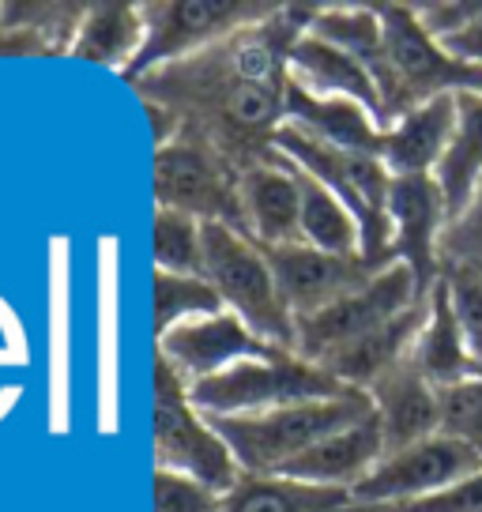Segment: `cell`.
Here are the masks:
<instances>
[{"mask_svg":"<svg viewBox=\"0 0 482 512\" xmlns=\"http://www.w3.org/2000/svg\"><path fill=\"white\" fill-rule=\"evenodd\" d=\"M317 8H283L275 19L241 27L189 57L166 61L132 83L147 106H162L181 136L208 144L234 170L275 162V132L287 121L294 38L309 31Z\"/></svg>","mask_w":482,"mask_h":512,"instance_id":"1","label":"cell"},{"mask_svg":"<svg viewBox=\"0 0 482 512\" xmlns=\"http://www.w3.org/2000/svg\"><path fill=\"white\" fill-rule=\"evenodd\" d=\"M373 415L370 392L347 388L332 400L294 403L253 418H208V426L226 441L230 456L245 475H275L279 467L298 460L302 452L332 437V433L358 426Z\"/></svg>","mask_w":482,"mask_h":512,"instance_id":"2","label":"cell"},{"mask_svg":"<svg viewBox=\"0 0 482 512\" xmlns=\"http://www.w3.org/2000/svg\"><path fill=\"white\" fill-rule=\"evenodd\" d=\"M385 31L388 83L381 91V128L437 95H482V68L452 57L426 34L411 4H373Z\"/></svg>","mask_w":482,"mask_h":512,"instance_id":"3","label":"cell"},{"mask_svg":"<svg viewBox=\"0 0 482 512\" xmlns=\"http://www.w3.org/2000/svg\"><path fill=\"white\" fill-rule=\"evenodd\" d=\"M272 147L298 170H306L321 181L324 189H332L347 204L358 230H362V256L385 268L392 264V223H388V185L392 174L385 162L373 155H358V151H343L309 136L306 128L294 121H283L275 132Z\"/></svg>","mask_w":482,"mask_h":512,"instance_id":"4","label":"cell"},{"mask_svg":"<svg viewBox=\"0 0 482 512\" xmlns=\"http://www.w3.org/2000/svg\"><path fill=\"white\" fill-rule=\"evenodd\" d=\"M185 392L204 418H253L294 403L332 400L347 392V384L328 369L283 351L272 358H241L204 381L185 384Z\"/></svg>","mask_w":482,"mask_h":512,"instance_id":"5","label":"cell"},{"mask_svg":"<svg viewBox=\"0 0 482 512\" xmlns=\"http://www.w3.org/2000/svg\"><path fill=\"white\" fill-rule=\"evenodd\" d=\"M204 279L234 317L275 351L294 354V317L275 287L268 253L226 223H200Z\"/></svg>","mask_w":482,"mask_h":512,"instance_id":"6","label":"cell"},{"mask_svg":"<svg viewBox=\"0 0 482 512\" xmlns=\"http://www.w3.org/2000/svg\"><path fill=\"white\" fill-rule=\"evenodd\" d=\"M418 302H426V294L418 287L415 272L403 260H392L366 287H358L354 294L339 298L336 305H328L313 317L294 320V354L302 362L324 366L328 358L354 347L358 339L385 328L388 320L411 313Z\"/></svg>","mask_w":482,"mask_h":512,"instance_id":"7","label":"cell"},{"mask_svg":"<svg viewBox=\"0 0 482 512\" xmlns=\"http://www.w3.org/2000/svg\"><path fill=\"white\" fill-rule=\"evenodd\" d=\"M155 460L159 471L204 482L215 494H230L245 475L223 437L189 403L185 381L166 358L155 366Z\"/></svg>","mask_w":482,"mask_h":512,"instance_id":"8","label":"cell"},{"mask_svg":"<svg viewBox=\"0 0 482 512\" xmlns=\"http://www.w3.org/2000/svg\"><path fill=\"white\" fill-rule=\"evenodd\" d=\"M155 196L159 208L193 215L196 223H226L245 234L238 200V170L208 144L177 132L155 151Z\"/></svg>","mask_w":482,"mask_h":512,"instance_id":"9","label":"cell"},{"mask_svg":"<svg viewBox=\"0 0 482 512\" xmlns=\"http://www.w3.org/2000/svg\"><path fill=\"white\" fill-rule=\"evenodd\" d=\"M147 23L144 49L125 68L129 83H136L144 72L159 68L166 61L189 57L196 49L219 42L241 27H257L275 19L283 8L275 4H226V0H185V4H147L140 8Z\"/></svg>","mask_w":482,"mask_h":512,"instance_id":"10","label":"cell"},{"mask_svg":"<svg viewBox=\"0 0 482 512\" xmlns=\"http://www.w3.org/2000/svg\"><path fill=\"white\" fill-rule=\"evenodd\" d=\"M482 471V452L449 433H434L418 445L388 452L366 479L351 490L354 505H396L441 494Z\"/></svg>","mask_w":482,"mask_h":512,"instance_id":"11","label":"cell"},{"mask_svg":"<svg viewBox=\"0 0 482 512\" xmlns=\"http://www.w3.org/2000/svg\"><path fill=\"white\" fill-rule=\"evenodd\" d=\"M268 264H272L275 287L283 294V305L290 309L294 320L313 317L328 305H336L339 298L366 287L373 275L381 272L366 256L321 253L306 241L268 249Z\"/></svg>","mask_w":482,"mask_h":512,"instance_id":"12","label":"cell"},{"mask_svg":"<svg viewBox=\"0 0 482 512\" xmlns=\"http://www.w3.org/2000/svg\"><path fill=\"white\" fill-rule=\"evenodd\" d=\"M388 223H392V260H403L415 272L422 294H430V287L441 279V234L449 226V204L437 177H392Z\"/></svg>","mask_w":482,"mask_h":512,"instance_id":"13","label":"cell"},{"mask_svg":"<svg viewBox=\"0 0 482 512\" xmlns=\"http://www.w3.org/2000/svg\"><path fill=\"white\" fill-rule=\"evenodd\" d=\"M272 354L283 351L260 343L230 309L215 313V317L181 320L177 328L159 336V358H166L185 384L204 381V377L234 366L241 358H272Z\"/></svg>","mask_w":482,"mask_h":512,"instance_id":"14","label":"cell"},{"mask_svg":"<svg viewBox=\"0 0 482 512\" xmlns=\"http://www.w3.org/2000/svg\"><path fill=\"white\" fill-rule=\"evenodd\" d=\"M238 200L245 238L257 241L264 253L302 241V192L294 166L283 155L275 162L245 166L238 174Z\"/></svg>","mask_w":482,"mask_h":512,"instance_id":"15","label":"cell"},{"mask_svg":"<svg viewBox=\"0 0 482 512\" xmlns=\"http://www.w3.org/2000/svg\"><path fill=\"white\" fill-rule=\"evenodd\" d=\"M366 392L385 433V456L441 433V392L418 373L411 358H403L385 377H377Z\"/></svg>","mask_w":482,"mask_h":512,"instance_id":"16","label":"cell"},{"mask_svg":"<svg viewBox=\"0 0 482 512\" xmlns=\"http://www.w3.org/2000/svg\"><path fill=\"white\" fill-rule=\"evenodd\" d=\"M381 460H385V433H381L377 415H370L358 426H347V430L317 441L298 460L279 467L272 479H294L306 482V486H328V490H354Z\"/></svg>","mask_w":482,"mask_h":512,"instance_id":"17","label":"cell"},{"mask_svg":"<svg viewBox=\"0 0 482 512\" xmlns=\"http://www.w3.org/2000/svg\"><path fill=\"white\" fill-rule=\"evenodd\" d=\"M452 132H456V95H437L381 132L377 159L385 162L392 177L434 174L437 162L449 151Z\"/></svg>","mask_w":482,"mask_h":512,"instance_id":"18","label":"cell"},{"mask_svg":"<svg viewBox=\"0 0 482 512\" xmlns=\"http://www.w3.org/2000/svg\"><path fill=\"white\" fill-rule=\"evenodd\" d=\"M290 83L298 91H306L313 98H351L358 106H366L373 113V121L381 125V95H377V83L370 80V72L354 61L351 53L328 46L313 34L294 38L287 57Z\"/></svg>","mask_w":482,"mask_h":512,"instance_id":"19","label":"cell"},{"mask_svg":"<svg viewBox=\"0 0 482 512\" xmlns=\"http://www.w3.org/2000/svg\"><path fill=\"white\" fill-rule=\"evenodd\" d=\"M411 362L437 392L482 377V366L475 362V354H471L464 332L456 324V313H452L445 275L426 294V324H422L415 347H411Z\"/></svg>","mask_w":482,"mask_h":512,"instance_id":"20","label":"cell"},{"mask_svg":"<svg viewBox=\"0 0 482 512\" xmlns=\"http://www.w3.org/2000/svg\"><path fill=\"white\" fill-rule=\"evenodd\" d=\"M287 121L306 128L309 136H317L324 144L343 147V151H358V155H373V159L381 155L385 128L373 121V113L366 106H358L351 98H313L290 83Z\"/></svg>","mask_w":482,"mask_h":512,"instance_id":"21","label":"cell"},{"mask_svg":"<svg viewBox=\"0 0 482 512\" xmlns=\"http://www.w3.org/2000/svg\"><path fill=\"white\" fill-rule=\"evenodd\" d=\"M434 177L445 192L452 223L482 185V95H456V132Z\"/></svg>","mask_w":482,"mask_h":512,"instance_id":"22","label":"cell"},{"mask_svg":"<svg viewBox=\"0 0 482 512\" xmlns=\"http://www.w3.org/2000/svg\"><path fill=\"white\" fill-rule=\"evenodd\" d=\"M351 505V490L306 486L272 475H241L238 486L223 494L219 512H347Z\"/></svg>","mask_w":482,"mask_h":512,"instance_id":"23","label":"cell"},{"mask_svg":"<svg viewBox=\"0 0 482 512\" xmlns=\"http://www.w3.org/2000/svg\"><path fill=\"white\" fill-rule=\"evenodd\" d=\"M309 34L321 38L328 46L351 53L354 61L370 72L377 83V95L388 83V57H385V31L381 16L373 4H351V8H317V16L309 23Z\"/></svg>","mask_w":482,"mask_h":512,"instance_id":"24","label":"cell"},{"mask_svg":"<svg viewBox=\"0 0 482 512\" xmlns=\"http://www.w3.org/2000/svg\"><path fill=\"white\" fill-rule=\"evenodd\" d=\"M147 23L144 12L132 4H91L87 19L80 23V34L72 42V53L95 64H125L136 61L144 49Z\"/></svg>","mask_w":482,"mask_h":512,"instance_id":"25","label":"cell"},{"mask_svg":"<svg viewBox=\"0 0 482 512\" xmlns=\"http://www.w3.org/2000/svg\"><path fill=\"white\" fill-rule=\"evenodd\" d=\"M294 177H298V192H302V241L321 253L362 256V230L347 204L298 166H294Z\"/></svg>","mask_w":482,"mask_h":512,"instance_id":"26","label":"cell"},{"mask_svg":"<svg viewBox=\"0 0 482 512\" xmlns=\"http://www.w3.org/2000/svg\"><path fill=\"white\" fill-rule=\"evenodd\" d=\"M223 313V298L200 275L155 272V336H166L181 320Z\"/></svg>","mask_w":482,"mask_h":512,"instance_id":"27","label":"cell"},{"mask_svg":"<svg viewBox=\"0 0 482 512\" xmlns=\"http://www.w3.org/2000/svg\"><path fill=\"white\" fill-rule=\"evenodd\" d=\"M155 272L204 279V241L193 215L166 208L155 211Z\"/></svg>","mask_w":482,"mask_h":512,"instance_id":"28","label":"cell"},{"mask_svg":"<svg viewBox=\"0 0 482 512\" xmlns=\"http://www.w3.org/2000/svg\"><path fill=\"white\" fill-rule=\"evenodd\" d=\"M441 275H445V287H449L456 324H460L475 362L482 366V272L467 268V264H449V268H441Z\"/></svg>","mask_w":482,"mask_h":512,"instance_id":"29","label":"cell"},{"mask_svg":"<svg viewBox=\"0 0 482 512\" xmlns=\"http://www.w3.org/2000/svg\"><path fill=\"white\" fill-rule=\"evenodd\" d=\"M441 433L482 452V377L441 392Z\"/></svg>","mask_w":482,"mask_h":512,"instance_id":"30","label":"cell"},{"mask_svg":"<svg viewBox=\"0 0 482 512\" xmlns=\"http://www.w3.org/2000/svg\"><path fill=\"white\" fill-rule=\"evenodd\" d=\"M449 264H467L482 272V185L441 234V268Z\"/></svg>","mask_w":482,"mask_h":512,"instance_id":"31","label":"cell"},{"mask_svg":"<svg viewBox=\"0 0 482 512\" xmlns=\"http://www.w3.org/2000/svg\"><path fill=\"white\" fill-rule=\"evenodd\" d=\"M347 512H482V471L441 494L396 501V505H351Z\"/></svg>","mask_w":482,"mask_h":512,"instance_id":"32","label":"cell"},{"mask_svg":"<svg viewBox=\"0 0 482 512\" xmlns=\"http://www.w3.org/2000/svg\"><path fill=\"white\" fill-rule=\"evenodd\" d=\"M219 501L223 494L208 490L204 482L155 471V512H219Z\"/></svg>","mask_w":482,"mask_h":512,"instance_id":"33","label":"cell"},{"mask_svg":"<svg viewBox=\"0 0 482 512\" xmlns=\"http://www.w3.org/2000/svg\"><path fill=\"white\" fill-rule=\"evenodd\" d=\"M411 8L426 34L437 42H449L452 34L467 31L482 16V0H437V4H411Z\"/></svg>","mask_w":482,"mask_h":512,"instance_id":"34","label":"cell"},{"mask_svg":"<svg viewBox=\"0 0 482 512\" xmlns=\"http://www.w3.org/2000/svg\"><path fill=\"white\" fill-rule=\"evenodd\" d=\"M441 46L449 49L452 57H460V61L475 64V68H482V16L467 27V31L452 34L449 42H441Z\"/></svg>","mask_w":482,"mask_h":512,"instance_id":"35","label":"cell"},{"mask_svg":"<svg viewBox=\"0 0 482 512\" xmlns=\"http://www.w3.org/2000/svg\"><path fill=\"white\" fill-rule=\"evenodd\" d=\"M0 23H4V8H0Z\"/></svg>","mask_w":482,"mask_h":512,"instance_id":"36","label":"cell"}]
</instances>
